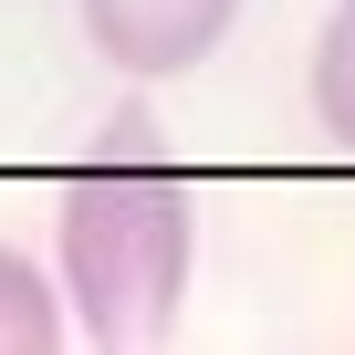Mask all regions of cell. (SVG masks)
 I'll list each match as a JSON object with an SVG mask.
<instances>
[{
    "mask_svg": "<svg viewBox=\"0 0 355 355\" xmlns=\"http://www.w3.org/2000/svg\"><path fill=\"white\" fill-rule=\"evenodd\" d=\"M313 115H324V136L355 157V11L313 32Z\"/></svg>",
    "mask_w": 355,
    "mask_h": 355,
    "instance_id": "277c9868",
    "label": "cell"
},
{
    "mask_svg": "<svg viewBox=\"0 0 355 355\" xmlns=\"http://www.w3.org/2000/svg\"><path fill=\"white\" fill-rule=\"evenodd\" d=\"M345 11H355V0H345Z\"/></svg>",
    "mask_w": 355,
    "mask_h": 355,
    "instance_id": "5b68a950",
    "label": "cell"
},
{
    "mask_svg": "<svg viewBox=\"0 0 355 355\" xmlns=\"http://www.w3.org/2000/svg\"><path fill=\"white\" fill-rule=\"evenodd\" d=\"M53 241H63V293L94 345H157L178 324L199 209H189V178L146 146V115H115L105 157H84L63 178Z\"/></svg>",
    "mask_w": 355,
    "mask_h": 355,
    "instance_id": "6da1fadb",
    "label": "cell"
},
{
    "mask_svg": "<svg viewBox=\"0 0 355 355\" xmlns=\"http://www.w3.org/2000/svg\"><path fill=\"white\" fill-rule=\"evenodd\" d=\"M230 11H241V0H84V42L115 73L167 84V73H199L230 42Z\"/></svg>",
    "mask_w": 355,
    "mask_h": 355,
    "instance_id": "7a4b0ae2",
    "label": "cell"
},
{
    "mask_svg": "<svg viewBox=\"0 0 355 355\" xmlns=\"http://www.w3.org/2000/svg\"><path fill=\"white\" fill-rule=\"evenodd\" d=\"M53 345H63V293L42 282V261L0 241V355H53Z\"/></svg>",
    "mask_w": 355,
    "mask_h": 355,
    "instance_id": "3957f363",
    "label": "cell"
}]
</instances>
